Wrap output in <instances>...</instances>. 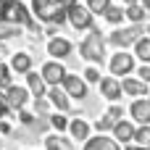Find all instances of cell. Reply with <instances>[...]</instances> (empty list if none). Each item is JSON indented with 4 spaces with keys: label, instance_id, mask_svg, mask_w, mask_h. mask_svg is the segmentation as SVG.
Instances as JSON below:
<instances>
[{
    "label": "cell",
    "instance_id": "obj_1",
    "mask_svg": "<svg viewBox=\"0 0 150 150\" xmlns=\"http://www.w3.org/2000/svg\"><path fill=\"white\" fill-rule=\"evenodd\" d=\"M76 0H32V13L45 24H63Z\"/></svg>",
    "mask_w": 150,
    "mask_h": 150
},
{
    "label": "cell",
    "instance_id": "obj_2",
    "mask_svg": "<svg viewBox=\"0 0 150 150\" xmlns=\"http://www.w3.org/2000/svg\"><path fill=\"white\" fill-rule=\"evenodd\" d=\"M0 24H13V26H29L32 13L21 0H0Z\"/></svg>",
    "mask_w": 150,
    "mask_h": 150
},
{
    "label": "cell",
    "instance_id": "obj_3",
    "mask_svg": "<svg viewBox=\"0 0 150 150\" xmlns=\"http://www.w3.org/2000/svg\"><path fill=\"white\" fill-rule=\"evenodd\" d=\"M79 53L84 61H92V63H103L105 61V40L98 29H90V34L82 40L79 45Z\"/></svg>",
    "mask_w": 150,
    "mask_h": 150
},
{
    "label": "cell",
    "instance_id": "obj_4",
    "mask_svg": "<svg viewBox=\"0 0 150 150\" xmlns=\"http://www.w3.org/2000/svg\"><path fill=\"white\" fill-rule=\"evenodd\" d=\"M108 69H111L113 76H127V74L134 71V55H129V53H113L111 61H108Z\"/></svg>",
    "mask_w": 150,
    "mask_h": 150
},
{
    "label": "cell",
    "instance_id": "obj_5",
    "mask_svg": "<svg viewBox=\"0 0 150 150\" xmlns=\"http://www.w3.org/2000/svg\"><path fill=\"white\" fill-rule=\"evenodd\" d=\"M140 34H142V29H140V24H132L129 29H116V32H111V45H116V47H127V45H132V42H137L140 40Z\"/></svg>",
    "mask_w": 150,
    "mask_h": 150
},
{
    "label": "cell",
    "instance_id": "obj_6",
    "mask_svg": "<svg viewBox=\"0 0 150 150\" xmlns=\"http://www.w3.org/2000/svg\"><path fill=\"white\" fill-rule=\"evenodd\" d=\"M61 87H63V92H66L69 98H76V100L87 98V82H84V76L66 74V76H63V82H61Z\"/></svg>",
    "mask_w": 150,
    "mask_h": 150
},
{
    "label": "cell",
    "instance_id": "obj_7",
    "mask_svg": "<svg viewBox=\"0 0 150 150\" xmlns=\"http://www.w3.org/2000/svg\"><path fill=\"white\" fill-rule=\"evenodd\" d=\"M3 98H5V105H8L11 111H21V108L26 105V100H29V90H26V87L11 84V87L3 92Z\"/></svg>",
    "mask_w": 150,
    "mask_h": 150
},
{
    "label": "cell",
    "instance_id": "obj_8",
    "mask_svg": "<svg viewBox=\"0 0 150 150\" xmlns=\"http://www.w3.org/2000/svg\"><path fill=\"white\" fill-rule=\"evenodd\" d=\"M74 29H92V13L87 5H74L69 11V18H66Z\"/></svg>",
    "mask_w": 150,
    "mask_h": 150
},
{
    "label": "cell",
    "instance_id": "obj_9",
    "mask_svg": "<svg viewBox=\"0 0 150 150\" xmlns=\"http://www.w3.org/2000/svg\"><path fill=\"white\" fill-rule=\"evenodd\" d=\"M42 79H45V84H50V87H58L61 82H63V76H66V69H63V63L61 61H47L45 66H42Z\"/></svg>",
    "mask_w": 150,
    "mask_h": 150
},
{
    "label": "cell",
    "instance_id": "obj_10",
    "mask_svg": "<svg viewBox=\"0 0 150 150\" xmlns=\"http://www.w3.org/2000/svg\"><path fill=\"white\" fill-rule=\"evenodd\" d=\"M129 113H132V119H134L140 127H150V100L148 98H137V100L132 103Z\"/></svg>",
    "mask_w": 150,
    "mask_h": 150
},
{
    "label": "cell",
    "instance_id": "obj_11",
    "mask_svg": "<svg viewBox=\"0 0 150 150\" xmlns=\"http://www.w3.org/2000/svg\"><path fill=\"white\" fill-rule=\"evenodd\" d=\"M100 92H103V98H108V100H119L121 98V82L116 79V76H103L100 79Z\"/></svg>",
    "mask_w": 150,
    "mask_h": 150
},
{
    "label": "cell",
    "instance_id": "obj_12",
    "mask_svg": "<svg viewBox=\"0 0 150 150\" xmlns=\"http://www.w3.org/2000/svg\"><path fill=\"white\" fill-rule=\"evenodd\" d=\"M134 124L132 121H127V119H121V121H116L113 124V140L116 142H132L134 140Z\"/></svg>",
    "mask_w": 150,
    "mask_h": 150
},
{
    "label": "cell",
    "instance_id": "obj_13",
    "mask_svg": "<svg viewBox=\"0 0 150 150\" xmlns=\"http://www.w3.org/2000/svg\"><path fill=\"white\" fill-rule=\"evenodd\" d=\"M84 150H121V145L105 134H98V137H90L84 142Z\"/></svg>",
    "mask_w": 150,
    "mask_h": 150
},
{
    "label": "cell",
    "instance_id": "obj_14",
    "mask_svg": "<svg viewBox=\"0 0 150 150\" xmlns=\"http://www.w3.org/2000/svg\"><path fill=\"white\" fill-rule=\"evenodd\" d=\"M47 53L61 61V58H66V55L71 53V42H69L66 37H53V40L47 42Z\"/></svg>",
    "mask_w": 150,
    "mask_h": 150
},
{
    "label": "cell",
    "instance_id": "obj_15",
    "mask_svg": "<svg viewBox=\"0 0 150 150\" xmlns=\"http://www.w3.org/2000/svg\"><path fill=\"white\" fill-rule=\"evenodd\" d=\"M121 90H124L127 95H132V98H142V95L148 92V84H145L142 79H132V76H127V79L121 82Z\"/></svg>",
    "mask_w": 150,
    "mask_h": 150
},
{
    "label": "cell",
    "instance_id": "obj_16",
    "mask_svg": "<svg viewBox=\"0 0 150 150\" xmlns=\"http://www.w3.org/2000/svg\"><path fill=\"white\" fill-rule=\"evenodd\" d=\"M11 69H13L16 74H29V71H32V55H29V53H13Z\"/></svg>",
    "mask_w": 150,
    "mask_h": 150
},
{
    "label": "cell",
    "instance_id": "obj_17",
    "mask_svg": "<svg viewBox=\"0 0 150 150\" xmlns=\"http://www.w3.org/2000/svg\"><path fill=\"white\" fill-rule=\"evenodd\" d=\"M45 79H42V74H34V71H29L26 74V90L34 95V98H42L45 95Z\"/></svg>",
    "mask_w": 150,
    "mask_h": 150
},
{
    "label": "cell",
    "instance_id": "obj_18",
    "mask_svg": "<svg viewBox=\"0 0 150 150\" xmlns=\"http://www.w3.org/2000/svg\"><path fill=\"white\" fill-rule=\"evenodd\" d=\"M69 132L74 140H90V124L84 119H71L69 121Z\"/></svg>",
    "mask_w": 150,
    "mask_h": 150
},
{
    "label": "cell",
    "instance_id": "obj_19",
    "mask_svg": "<svg viewBox=\"0 0 150 150\" xmlns=\"http://www.w3.org/2000/svg\"><path fill=\"white\" fill-rule=\"evenodd\" d=\"M47 98H50V103H53L58 111H69V95H66L61 87H50Z\"/></svg>",
    "mask_w": 150,
    "mask_h": 150
},
{
    "label": "cell",
    "instance_id": "obj_20",
    "mask_svg": "<svg viewBox=\"0 0 150 150\" xmlns=\"http://www.w3.org/2000/svg\"><path fill=\"white\" fill-rule=\"evenodd\" d=\"M134 55L150 66V37H140V40L134 42Z\"/></svg>",
    "mask_w": 150,
    "mask_h": 150
},
{
    "label": "cell",
    "instance_id": "obj_21",
    "mask_svg": "<svg viewBox=\"0 0 150 150\" xmlns=\"http://www.w3.org/2000/svg\"><path fill=\"white\" fill-rule=\"evenodd\" d=\"M45 148L47 150H71V142L63 140V137H58V134H47L45 137Z\"/></svg>",
    "mask_w": 150,
    "mask_h": 150
},
{
    "label": "cell",
    "instance_id": "obj_22",
    "mask_svg": "<svg viewBox=\"0 0 150 150\" xmlns=\"http://www.w3.org/2000/svg\"><path fill=\"white\" fill-rule=\"evenodd\" d=\"M124 16H127V18L132 21V24H140V21H142V18L148 16V11H145V8H142V5L137 3V5H127V11H124Z\"/></svg>",
    "mask_w": 150,
    "mask_h": 150
},
{
    "label": "cell",
    "instance_id": "obj_23",
    "mask_svg": "<svg viewBox=\"0 0 150 150\" xmlns=\"http://www.w3.org/2000/svg\"><path fill=\"white\" fill-rule=\"evenodd\" d=\"M47 121H50V127H53L55 132H63V129H69V119H66L63 113H53V116H47Z\"/></svg>",
    "mask_w": 150,
    "mask_h": 150
},
{
    "label": "cell",
    "instance_id": "obj_24",
    "mask_svg": "<svg viewBox=\"0 0 150 150\" xmlns=\"http://www.w3.org/2000/svg\"><path fill=\"white\" fill-rule=\"evenodd\" d=\"M134 142H137L140 148H150V127H140V129L134 132Z\"/></svg>",
    "mask_w": 150,
    "mask_h": 150
},
{
    "label": "cell",
    "instance_id": "obj_25",
    "mask_svg": "<svg viewBox=\"0 0 150 150\" xmlns=\"http://www.w3.org/2000/svg\"><path fill=\"white\" fill-rule=\"evenodd\" d=\"M87 8H90L92 16H95V13H105V11L111 8V0H87Z\"/></svg>",
    "mask_w": 150,
    "mask_h": 150
},
{
    "label": "cell",
    "instance_id": "obj_26",
    "mask_svg": "<svg viewBox=\"0 0 150 150\" xmlns=\"http://www.w3.org/2000/svg\"><path fill=\"white\" fill-rule=\"evenodd\" d=\"M103 16H105V18L111 21V24H119V21L124 18V11H121V8H116V5H111V8H108V11L103 13Z\"/></svg>",
    "mask_w": 150,
    "mask_h": 150
},
{
    "label": "cell",
    "instance_id": "obj_27",
    "mask_svg": "<svg viewBox=\"0 0 150 150\" xmlns=\"http://www.w3.org/2000/svg\"><path fill=\"white\" fill-rule=\"evenodd\" d=\"M100 79H103V76H100V71H98L95 66H87V69H84V82H90V84L98 82V84H100Z\"/></svg>",
    "mask_w": 150,
    "mask_h": 150
},
{
    "label": "cell",
    "instance_id": "obj_28",
    "mask_svg": "<svg viewBox=\"0 0 150 150\" xmlns=\"http://www.w3.org/2000/svg\"><path fill=\"white\" fill-rule=\"evenodd\" d=\"M105 116H108L111 121H113V119H116V121H121L124 111H121V105H116V103H113V105H108V113H105Z\"/></svg>",
    "mask_w": 150,
    "mask_h": 150
},
{
    "label": "cell",
    "instance_id": "obj_29",
    "mask_svg": "<svg viewBox=\"0 0 150 150\" xmlns=\"http://www.w3.org/2000/svg\"><path fill=\"white\" fill-rule=\"evenodd\" d=\"M47 105H50V103H47L45 98H37V100H34V111H37L40 116H45V113H47Z\"/></svg>",
    "mask_w": 150,
    "mask_h": 150
},
{
    "label": "cell",
    "instance_id": "obj_30",
    "mask_svg": "<svg viewBox=\"0 0 150 150\" xmlns=\"http://www.w3.org/2000/svg\"><path fill=\"white\" fill-rule=\"evenodd\" d=\"M18 121H21L24 127H34V116H32V113H26L24 108L18 111Z\"/></svg>",
    "mask_w": 150,
    "mask_h": 150
},
{
    "label": "cell",
    "instance_id": "obj_31",
    "mask_svg": "<svg viewBox=\"0 0 150 150\" xmlns=\"http://www.w3.org/2000/svg\"><path fill=\"white\" fill-rule=\"evenodd\" d=\"M113 124H116V121H111L108 116H103V119H98V121H95V127H98L100 132H105V129H113Z\"/></svg>",
    "mask_w": 150,
    "mask_h": 150
},
{
    "label": "cell",
    "instance_id": "obj_32",
    "mask_svg": "<svg viewBox=\"0 0 150 150\" xmlns=\"http://www.w3.org/2000/svg\"><path fill=\"white\" fill-rule=\"evenodd\" d=\"M137 79H142L145 84H150V66H148V63L137 69Z\"/></svg>",
    "mask_w": 150,
    "mask_h": 150
},
{
    "label": "cell",
    "instance_id": "obj_33",
    "mask_svg": "<svg viewBox=\"0 0 150 150\" xmlns=\"http://www.w3.org/2000/svg\"><path fill=\"white\" fill-rule=\"evenodd\" d=\"M8 132H11V124H8V121H3V119H0V134H8Z\"/></svg>",
    "mask_w": 150,
    "mask_h": 150
},
{
    "label": "cell",
    "instance_id": "obj_34",
    "mask_svg": "<svg viewBox=\"0 0 150 150\" xmlns=\"http://www.w3.org/2000/svg\"><path fill=\"white\" fill-rule=\"evenodd\" d=\"M5 111H8V105H5V98L0 95V119H3V113H5Z\"/></svg>",
    "mask_w": 150,
    "mask_h": 150
},
{
    "label": "cell",
    "instance_id": "obj_35",
    "mask_svg": "<svg viewBox=\"0 0 150 150\" xmlns=\"http://www.w3.org/2000/svg\"><path fill=\"white\" fill-rule=\"evenodd\" d=\"M140 3H142V8L148 11V16H150V0H140Z\"/></svg>",
    "mask_w": 150,
    "mask_h": 150
},
{
    "label": "cell",
    "instance_id": "obj_36",
    "mask_svg": "<svg viewBox=\"0 0 150 150\" xmlns=\"http://www.w3.org/2000/svg\"><path fill=\"white\" fill-rule=\"evenodd\" d=\"M124 3H127V5H137L140 0H124Z\"/></svg>",
    "mask_w": 150,
    "mask_h": 150
},
{
    "label": "cell",
    "instance_id": "obj_37",
    "mask_svg": "<svg viewBox=\"0 0 150 150\" xmlns=\"http://www.w3.org/2000/svg\"><path fill=\"white\" fill-rule=\"evenodd\" d=\"M148 34H150V26H148Z\"/></svg>",
    "mask_w": 150,
    "mask_h": 150
},
{
    "label": "cell",
    "instance_id": "obj_38",
    "mask_svg": "<svg viewBox=\"0 0 150 150\" xmlns=\"http://www.w3.org/2000/svg\"><path fill=\"white\" fill-rule=\"evenodd\" d=\"M148 87H150V84H148Z\"/></svg>",
    "mask_w": 150,
    "mask_h": 150
}]
</instances>
